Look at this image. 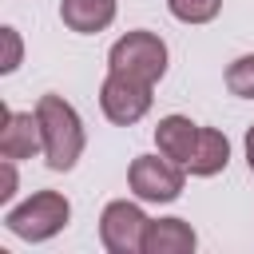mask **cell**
Here are the masks:
<instances>
[{
  "label": "cell",
  "instance_id": "1",
  "mask_svg": "<svg viewBox=\"0 0 254 254\" xmlns=\"http://www.w3.org/2000/svg\"><path fill=\"white\" fill-rule=\"evenodd\" d=\"M40 135H44V159L52 171H71L83 155V123L79 111L64 95H40L36 103Z\"/></svg>",
  "mask_w": 254,
  "mask_h": 254
},
{
  "label": "cell",
  "instance_id": "2",
  "mask_svg": "<svg viewBox=\"0 0 254 254\" xmlns=\"http://www.w3.org/2000/svg\"><path fill=\"white\" fill-rule=\"evenodd\" d=\"M67 218H71V202L60 190H36L32 198H24L4 214V226L24 242H48L67 226Z\"/></svg>",
  "mask_w": 254,
  "mask_h": 254
},
{
  "label": "cell",
  "instance_id": "3",
  "mask_svg": "<svg viewBox=\"0 0 254 254\" xmlns=\"http://www.w3.org/2000/svg\"><path fill=\"white\" fill-rule=\"evenodd\" d=\"M107 71H119V75H131V79H143V83H159L167 75V44L155 36V32H127L111 44L107 52Z\"/></svg>",
  "mask_w": 254,
  "mask_h": 254
},
{
  "label": "cell",
  "instance_id": "4",
  "mask_svg": "<svg viewBox=\"0 0 254 254\" xmlns=\"http://www.w3.org/2000/svg\"><path fill=\"white\" fill-rule=\"evenodd\" d=\"M127 183H131V194L139 202H175L183 194V183H187V167L175 163V159H159V155H139L131 159L127 167Z\"/></svg>",
  "mask_w": 254,
  "mask_h": 254
},
{
  "label": "cell",
  "instance_id": "5",
  "mask_svg": "<svg viewBox=\"0 0 254 254\" xmlns=\"http://www.w3.org/2000/svg\"><path fill=\"white\" fill-rule=\"evenodd\" d=\"M147 214L139 202H127V198H115L103 206L99 214V242L103 250L111 254H143V234H147Z\"/></svg>",
  "mask_w": 254,
  "mask_h": 254
},
{
  "label": "cell",
  "instance_id": "6",
  "mask_svg": "<svg viewBox=\"0 0 254 254\" xmlns=\"http://www.w3.org/2000/svg\"><path fill=\"white\" fill-rule=\"evenodd\" d=\"M99 107H103V115L111 123L131 127V123H139L151 111V83L119 75V71H107V79L99 87Z\"/></svg>",
  "mask_w": 254,
  "mask_h": 254
},
{
  "label": "cell",
  "instance_id": "7",
  "mask_svg": "<svg viewBox=\"0 0 254 254\" xmlns=\"http://www.w3.org/2000/svg\"><path fill=\"white\" fill-rule=\"evenodd\" d=\"M36 151H44V135H40V119L36 111H0V155L4 159H32Z\"/></svg>",
  "mask_w": 254,
  "mask_h": 254
},
{
  "label": "cell",
  "instance_id": "8",
  "mask_svg": "<svg viewBox=\"0 0 254 254\" xmlns=\"http://www.w3.org/2000/svg\"><path fill=\"white\" fill-rule=\"evenodd\" d=\"M194 242L198 238L187 218H151L143 234V254H190Z\"/></svg>",
  "mask_w": 254,
  "mask_h": 254
},
{
  "label": "cell",
  "instance_id": "9",
  "mask_svg": "<svg viewBox=\"0 0 254 254\" xmlns=\"http://www.w3.org/2000/svg\"><path fill=\"white\" fill-rule=\"evenodd\" d=\"M230 163V139L218 131V127H198V139H194V151L187 159V171L198 175V179H210L218 171H226Z\"/></svg>",
  "mask_w": 254,
  "mask_h": 254
},
{
  "label": "cell",
  "instance_id": "10",
  "mask_svg": "<svg viewBox=\"0 0 254 254\" xmlns=\"http://www.w3.org/2000/svg\"><path fill=\"white\" fill-rule=\"evenodd\" d=\"M60 20L79 36L103 32L115 20V0H60Z\"/></svg>",
  "mask_w": 254,
  "mask_h": 254
},
{
  "label": "cell",
  "instance_id": "11",
  "mask_svg": "<svg viewBox=\"0 0 254 254\" xmlns=\"http://www.w3.org/2000/svg\"><path fill=\"white\" fill-rule=\"evenodd\" d=\"M194 139H198V123H190L187 115H167V119H159V127H155L159 155H167V159H175V163H183V167H187V159H190V151H194Z\"/></svg>",
  "mask_w": 254,
  "mask_h": 254
},
{
  "label": "cell",
  "instance_id": "12",
  "mask_svg": "<svg viewBox=\"0 0 254 254\" xmlns=\"http://www.w3.org/2000/svg\"><path fill=\"white\" fill-rule=\"evenodd\" d=\"M167 8L183 24H210L222 12V0H167Z\"/></svg>",
  "mask_w": 254,
  "mask_h": 254
},
{
  "label": "cell",
  "instance_id": "13",
  "mask_svg": "<svg viewBox=\"0 0 254 254\" xmlns=\"http://www.w3.org/2000/svg\"><path fill=\"white\" fill-rule=\"evenodd\" d=\"M226 87L238 99H254V56H238L226 67Z\"/></svg>",
  "mask_w": 254,
  "mask_h": 254
},
{
  "label": "cell",
  "instance_id": "14",
  "mask_svg": "<svg viewBox=\"0 0 254 254\" xmlns=\"http://www.w3.org/2000/svg\"><path fill=\"white\" fill-rule=\"evenodd\" d=\"M0 36H4V64H0V71H4V75H12V71L20 67V52H24V48H20V32H16L12 24H4V28H0Z\"/></svg>",
  "mask_w": 254,
  "mask_h": 254
},
{
  "label": "cell",
  "instance_id": "15",
  "mask_svg": "<svg viewBox=\"0 0 254 254\" xmlns=\"http://www.w3.org/2000/svg\"><path fill=\"white\" fill-rule=\"evenodd\" d=\"M16 194V159H0V202H12Z\"/></svg>",
  "mask_w": 254,
  "mask_h": 254
},
{
  "label": "cell",
  "instance_id": "16",
  "mask_svg": "<svg viewBox=\"0 0 254 254\" xmlns=\"http://www.w3.org/2000/svg\"><path fill=\"white\" fill-rule=\"evenodd\" d=\"M246 167H250V175H254V127L246 131Z\"/></svg>",
  "mask_w": 254,
  "mask_h": 254
}]
</instances>
